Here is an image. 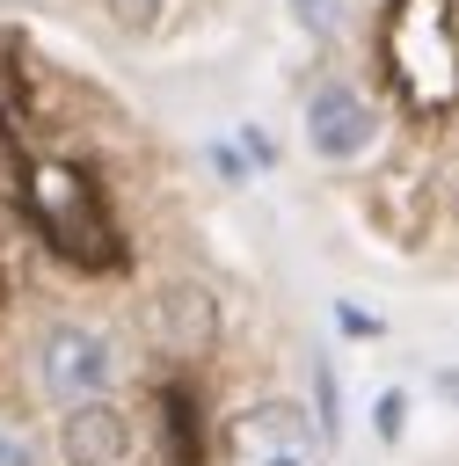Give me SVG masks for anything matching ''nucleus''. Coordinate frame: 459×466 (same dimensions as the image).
Segmentation results:
<instances>
[{
	"mask_svg": "<svg viewBox=\"0 0 459 466\" xmlns=\"http://www.w3.org/2000/svg\"><path fill=\"white\" fill-rule=\"evenodd\" d=\"M379 58L415 116L459 109V29L444 0H393L379 29Z\"/></svg>",
	"mask_w": 459,
	"mask_h": 466,
	"instance_id": "f257e3e1",
	"label": "nucleus"
},
{
	"mask_svg": "<svg viewBox=\"0 0 459 466\" xmlns=\"http://www.w3.org/2000/svg\"><path fill=\"white\" fill-rule=\"evenodd\" d=\"M22 189H29V211H36L44 240H51L66 262H80V269H117V262H124L117 218H109L95 175H80V167H66V160H44V167H29Z\"/></svg>",
	"mask_w": 459,
	"mask_h": 466,
	"instance_id": "f03ea898",
	"label": "nucleus"
},
{
	"mask_svg": "<svg viewBox=\"0 0 459 466\" xmlns=\"http://www.w3.org/2000/svg\"><path fill=\"white\" fill-rule=\"evenodd\" d=\"M36 386H44L58 408L102 400V393L117 386V350H109V335H102V328H80V320L44 328V342H36Z\"/></svg>",
	"mask_w": 459,
	"mask_h": 466,
	"instance_id": "7ed1b4c3",
	"label": "nucleus"
},
{
	"mask_svg": "<svg viewBox=\"0 0 459 466\" xmlns=\"http://www.w3.org/2000/svg\"><path fill=\"white\" fill-rule=\"evenodd\" d=\"M226 466H321V430L299 400H255L226 422Z\"/></svg>",
	"mask_w": 459,
	"mask_h": 466,
	"instance_id": "20e7f679",
	"label": "nucleus"
},
{
	"mask_svg": "<svg viewBox=\"0 0 459 466\" xmlns=\"http://www.w3.org/2000/svg\"><path fill=\"white\" fill-rule=\"evenodd\" d=\"M372 138H379V116H372V102L350 87V80H321L313 95H306V146L321 153V160H364L372 153Z\"/></svg>",
	"mask_w": 459,
	"mask_h": 466,
	"instance_id": "39448f33",
	"label": "nucleus"
},
{
	"mask_svg": "<svg viewBox=\"0 0 459 466\" xmlns=\"http://www.w3.org/2000/svg\"><path fill=\"white\" fill-rule=\"evenodd\" d=\"M131 451V415L102 393V400H73L58 415V459L66 466H117Z\"/></svg>",
	"mask_w": 459,
	"mask_h": 466,
	"instance_id": "423d86ee",
	"label": "nucleus"
},
{
	"mask_svg": "<svg viewBox=\"0 0 459 466\" xmlns=\"http://www.w3.org/2000/svg\"><path fill=\"white\" fill-rule=\"evenodd\" d=\"M153 342H160V357H204V350L219 342V306H211V291H204V284H168V291L153 299Z\"/></svg>",
	"mask_w": 459,
	"mask_h": 466,
	"instance_id": "0eeeda50",
	"label": "nucleus"
},
{
	"mask_svg": "<svg viewBox=\"0 0 459 466\" xmlns=\"http://www.w3.org/2000/svg\"><path fill=\"white\" fill-rule=\"evenodd\" d=\"M160 422H168V451H175V466H197V459H204V451H197V400H189L182 386L160 393Z\"/></svg>",
	"mask_w": 459,
	"mask_h": 466,
	"instance_id": "6e6552de",
	"label": "nucleus"
},
{
	"mask_svg": "<svg viewBox=\"0 0 459 466\" xmlns=\"http://www.w3.org/2000/svg\"><path fill=\"white\" fill-rule=\"evenodd\" d=\"M102 7H109V22L131 29V36H146V29L160 22V0H102Z\"/></svg>",
	"mask_w": 459,
	"mask_h": 466,
	"instance_id": "1a4fd4ad",
	"label": "nucleus"
},
{
	"mask_svg": "<svg viewBox=\"0 0 459 466\" xmlns=\"http://www.w3.org/2000/svg\"><path fill=\"white\" fill-rule=\"evenodd\" d=\"M401 422H408V393L393 386V393H379V408H372V430L393 444V437H401Z\"/></svg>",
	"mask_w": 459,
	"mask_h": 466,
	"instance_id": "9d476101",
	"label": "nucleus"
},
{
	"mask_svg": "<svg viewBox=\"0 0 459 466\" xmlns=\"http://www.w3.org/2000/svg\"><path fill=\"white\" fill-rule=\"evenodd\" d=\"M0 466H36V459H29V444H15V437H0Z\"/></svg>",
	"mask_w": 459,
	"mask_h": 466,
	"instance_id": "9b49d317",
	"label": "nucleus"
},
{
	"mask_svg": "<svg viewBox=\"0 0 459 466\" xmlns=\"http://www.w3.org/2000/svg\"><path fill=\"white\" fill-rule=\"evenodd\" d=\"M452 211H459V167H452Z\"/></svg>",
	"mask_w": 459,
	"mask_h": 466,
	"instance_id": "f8f14e48",
	"label": "nucleus"
}]
</instances>
